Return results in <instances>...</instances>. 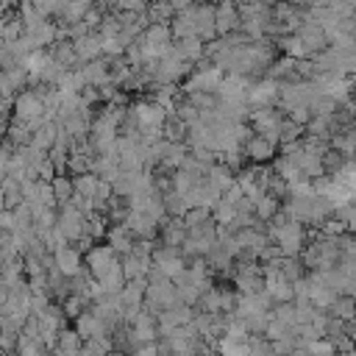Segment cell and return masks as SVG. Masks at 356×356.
I'll return each mask as SVG.
<instances>
[{
    "label": "cell",
    "mask_w": 356,
    "mask_h": 356,
    "mask_svg": "<svg viewBox=\"0 0 356 356\" xmlns=\"http://www.w3.org/2000/svg\"><path fill=\"white\" fill-rule=\"evenodd\" d=\"M292 356H317V353H312L309 348H295V350H292Z\"/></svg>",
    "instance_id": "cell-52"
},
{
    "label": "cell",
    "mask_w": 356,
    "mask_h": 356,
    "mask_svg": "<svg viewBox=\"0 0 356 356\" xmlns=\"http://www.w3.org/2000/svg\"><path fill=\"white\" fill-rule=\"evenodd\" d=\"M350 203H353V206H356V197H353V200H350Z\"/></svg>",
    "instance_id": "cell-57"
},
{
    "label": "cell",
    "mask_w": 356,
    "mask_h": 356,
    "mask_svg": "<svg viewBox=\"0 0 356 356\" xmlns=\"http://www.w3.org/2000/svg\"><path fill=\"white\" fill-rule=\"evenodd\" d=\"M122 222L136 234V239H156V234H161V225L156 220H150L145 211H139V209H128Z\"/></svg>",
    "instance_id": "cell-20"
},
{
    "label": "cell",
    "mask_w": 356,
    "mask_h": 356,
    "mask_svg": "<svg viewBox=\"0 0 356 356\" xmlns=\"http://www.w3.org/2000/svg\"><path fill=\"white\" fill-rule=\"evenodd\" d=\"M83 78H86V86H108L111 83V58H95V61H86L81 67Z\"/></svg>",
    "instance_id": "cell-23"
},
{
    "label": "cell",
    "mask_w": 356,
    "mask_h": 356,
    "mask_svg": "<svg viewBox=\"0 0 356 356\" xmlns=\"http://www.w3.org/2000/svg\"><path fill=\"white\" fill-rule=\"evenodd\" d=\"M206 181H209L214 189L225 192V189L236 181V170H234V167H228L225 161H214V164L206 170Z\"/></svg>",
    "instance_id": "cell-29"
},
{
    "label": "cell",
    "mask_w": 356,
    "mask_h": 356,
    "mask_svg": "<svg viewBox=\"0 0 356 356\" xmlns=\"http://www.w3.org/2000/svg\"><path fill=\"white\" fill-rule=\"evenodd\" d=\"M128 117L136 122V128H139V134H142L145 142H159V139H164V122H167L170 111H167L159 100H153V97H139V100H134V103L128 106Z\"/></svg>",
    "instance_id": "cell-1"
},
{
    "label": "cell",
    "mask_w": 356,
    "mask_h": 356,
    "mask_svg": "<svg viewBox=\"0 0 356 356\" xmlns=\"http://www.w3.org/2000/svg\"><path fill=\"white\" fill-rule=\"evenodd\" d=\"M186 222H184V217H170L164 225H161V234H159V239H161V245H172V248H181L184 245V239H186Z\"/></svg>",
    "instance_id": "cell-30"
},
{
    "label": "cell",
    "mask_w": 356,
    "mask_h": 356,
    "mask_svg": "<svg viewBox=\"0 0 356 356\" xmlns=\"http://www.w3.org/2000/svg\"><path fill=\"white\" fill-rule=\"evenodd\" d=\"M273 3L275 0H242V31L250 39H270V25H273Z\"/></svg>",
    "instance_id": "cell-4"
},
{
    "label": "cell",
    "mask_w": 356,
    "mask_h": 356,
    "mask_svg": "<svg viewBox=\"0 0 356 356\" xmlns=\"http://www.w3.org/2000/svg\"><path fill=\"white\" fill-rule=\"evenodd\" d=\"M108 356H131V353H125V350H120V348H117V350H111Z\"/></svg>",
    "instance_id": "cell-53"
},
{
    "label": "cell",
    "mask_w": 356,
    "mask_h": 356,
    "mask_svg": "<svg viewBox=\"0 0 356 356\" xmlns=\"http://www.w3.org/2000/svg\"><path fill=\"white\" fill-rule=\"evenodd\" d=\"M278 97H281V81L264 75V78H256L248 89V103L250 108H267V106H278Z\"/></svg>",
    "instance_id": "cell-13"
},
{
    "label": "cell",
    "mask_w": 356,
    "mask_h": 356,
    "mask_svg": "<svg viewBox=\"0 0 356 356\" xmlns=\"http://www.w3.org/2000/svg\"><path fill=\"white\" fill-rule=\"evenodd\" d=\"M253 78L248 75H239V72H225L222 83H220V97H248V89H250Z\"/></svg>",
    "instance_id": "cell-27"
},
{
    "label": "cell",
    "mask_w": 356,
    "mask_h": 356,
    "mask_svg": "<svg viewBox=\"0 0 356 356\" xmlns=\"http://www.w3.org/2000/svg\"><path fill=\"white\" fill-rule=\"evenodd\" d=\"M58 131H61V125H58L56 120H47L39 131H33L31 145H33V147H39V150H44V153H50V150H53V145L58 142Z\"/></svg>",
    "instance_id": "cell-32"
},
{
    "label": "cell",
    "mask_w": 356,
    "mask_h": 356,
    "mask_svg": "<svg viewBox=\"0 0 356 356\" xmlns=\"http://www.w3.org/2000/svg\"><path fill=\"white\" fill-rule=\"evenodd\" d=\"M234 286L239 295H259L264 292V267L261 261H236L234 264Z\"/></svg>",
    "instance_id": "cell-9"
},
{
    "label": "cell",
    "mask_w": 356,
    "mask_h": 356,
    "mask_svg": "<svg viewBox=\"0 0 356 356\" xmlns=\"http://www.w3.org/2000/svg\"><path fill=\"white\" fill-rule=\"evenodd\" d=\"M234 3H242V0H234Z\"/></svg>",
    "instance_id": "cell-59"
},
{
    "label": "cell",
    "mask_w": 356,
    "mask_h": 356,
    "mask_svg": "<svg viewBox=\"0 0 356 356\" xmlns=\"http://www.w3.org/2000/svg\"><path fill=\"white\" fill-rule=\"evenodd\" d=\"M19 36H25V22H22L19 11L11 8V11H6V17H3V42H17Z\"/></svg>",
    "instance_id": "cell-37"
},
{
    "label": "cell",
    "mask_w": 356,
    "mask_h": 356,
    "mask_svg": "<svg viewBox=\"0 0 356 356\" xmlns=\"http://www.w3.org/2000/svg\"><path fill=\"white\" fill-rule=\"evenodd\" d=\"M353 164H356V153H353Z\"/></svg>",
    "instance_id": "cell-58"
},
{
    "label": "cell",
    "mask_w": 356,
    "mask_h": 356,
    "mask_svg": "<svg viewBox=\"0 0 356 356\" xmlns=\"http://www.w3.org/2000/svg\"><path fill=\"white\" fill-rule=\"evenodd\" d=\"M214 348H217L220 356H250V342H236V339H231L225 334L214 342Z\"/></svg>",
    "instance_id": "cell-44"
},
{
    "label": "cell",
    "mask_w": 356,
    "mask_h": 356,
    "mask_svg": "<svg viewBox=\"0 0 356 356\" xmlns=\"http://www.w3.org/2000/svg\"><path fill=\"white\" fill-rule=\"evenodd\" d=\"M320 231H323V234H328V236H342V234H348L350 228H348V222H345L342 217H337V214H334V217H328V220L320 225Z\"/></svg>",
    "instance_id": "cell-49"
},
{
    "label": "cell",
    "mask_w": 356,
    "mask_h": 356,
    "mask_svg": "<svg viewBox=\"0 0 356 356\" xmlns=\"http://www.w3.org/2000/svg\"><path fill=\"white\" fill-rule=\"evenodd\" d=\"M281 209H284V200L275 197V195H270V192H264L261 197L253 200V211H256V217H259L261 222H270Z\"/></svg>",
    "instance_id": "cell-34"
},
{
    "label": "cell",
    "mask_w": 356,
    "mask_h": 356,
    "mask_svg": "<svg viewBox=\"0 0 356 356\" xmlns=\"http://www.w3.org/2000/svg\"><path fill=\"white\" fill-rule=\"evenodd\" d=\"M53 259H56L58 270H61L67 278L78 275V273L86 267V256H83V253H81V248H75V245H64L61 250H56V253H53Z\"/></svg>",
    "instance_id": "cell-22"
},
{
    "label": "cell",
    "mask_w": 356,
    "mask_h": 356,
    "mask_svg": "<svg viewBox=\"0 0 356 356\" xmlns=\"http://www.w3.org/2000/svg\"><path fill=\"white\" fill-rule=\"evenodd\" d=\"M186 128L189 125L175 111H170V117L164 122V139H170V142H186Z\"/></svg>",
    "instance_id": "cell-45"
},
{
    "label": "cell",
    "mask_w": 356,
    "mask_h": 356,
    "mask_svg": "<svg viewBox=\"0 0 356 356\" xmlns=\"http://www.w3.org/2000/svg\"><path fill=\"white\" fill-rule=\"evenodd\" d=\"M83 256H86V267H89V273H92L97 281H100L114 264H120V259H122L108 242H106V245H92Z\"/></svg>",
    "instance_id": "cell-14"
},
{
    "label": "cell",
    "mask_w": 356,
    "mask_h": 356,
    "mask_svg": "<svg viewBox=\"0 0 356 356\" xmlns=\"http://www.w3.org/2000/svg\"><path fill=\"white\" fill-rule=\"evenodd\" d=\"M175 14H178V11L172 8L170 0H153L150 8H147V19H150V22H161V25H172Z\"/></svg>",
    "instance_id": "cell-41"
},
{
    "label": "cell",
    "mask_w": 356,
    "mask_h": 356,
    "mask_svg": "<svg viewBox=\"0 0 356 356\" xmlns=\"http://www.w3.org/2000/svg\"><path fill=\"white\" fill-rule=\"evenodd\" d=\"M50 184H53V192H56L58 206H61V203H70V200L75 197V178H70L67 172H58Z\"/></svg>",
    "instance_id": "cell-42"
},
{
    "label": "cell",
    "mask_w": 356,
    "mask_h": 356,
    "mask_svg": "<svg viewBox=\"0 0 356 356\" xmlns=\"http://www.w3.org/2000/svg\"><path fill=\"white\" fill-rule=\"evenodd\" d=\"M142 175H145V172L120 170V172L114 175V181H111V189H114V195H117V197H131V195L136 192V186H139Z\"/></svg>",
    "instance_id": "cell-33"
},
{
    "label": "cell",
    "mask_w": 356,
    "mask_h": 356,
    "mask_svg": "<svg viewBox=\"0 0 356 356\" xmlns=\"http://www.w3.org/2000/svg\"><path fill=\"white\" fill-rule=\"evenodd\" d=\"M236 300H239L236 286H217V284H214V286H209V289L200 295V300H197L195 309H200V312H214V314H234Z\"/></svg>",
    "instance_id": "cell-7"
},
{
    "label": "cell",
    "mask_w": 356,
    "mask_h": 356,
    "mask_svg": "<svg viewBox=\"0 0 356 356\" xmlns=\"http://www.w3.org/2000/svg\"><path fill=\"white\" fill-rule=\"evenodd\" d=\"M267 234H270L273 245H278V250L284 256H300L303 248H306V225L300 220H292L286 214V209H281L267 222Z\"/></svg>",
    "instance_id": "cell-2"
},
{
    "label": "cell",
    "mask_w": 356,
    "mask_h": 356,
    "mask_svg": "<svg viewBox=\"0 0 356 356\" xmlns=\"http://www.w3.org/2000/svg\"><path fill=\"white\" fill-rule=\"evenodd\" d=\"M222 78H225V72L220 70V67H214L209 58H203V61H197L195 64V70L189 72V78L184 81V95L186 92H220V83H222Z\"/></svg>",
    "instance_id": "cell-6"
},
{
    "label": "cell",
    "mask_w": 356,
    "mask_h": 356,
    "mask_svg": "<svg viewBox=\"0 0 356 356\" xmlns=\"http://www.w3.org/2000/svg\"><path fill=\"white\" fill-rule=\"evenodd\" d=\"M136 44H139V50H142V56H145V64H147V61L161 58V56L175 44V36H172V28H170V25L150 22V25L142 31V36L136 39Z\"/></svg>",
    "instance_id": "cell-5"
},
{
    "label": "cell",
    "mask_w": 356,
    "mask_h": 356,
    "mask_svg": "<svg viewBox=\"0 0 356 356\" xmlns=\"http://www.w3.org/2000/svg\"><path fill=\"white\" fill-rule=\"evenodd\" d=\"M56 228L67 236V242L78 245L83 239V234H86V214L75 203H61L58 206V222H56Z\"/></svg>",
    "instance_id": "cell-10"
},
{
    "label": "cell",
    "mask_w": 356,
    "mask_h": 356,
    "mask_svg": "<svg viewBox=\"0 0 356 356\" xmlns=\"http://www.w3.org/2000/svg\"><path fill=\"white\" fill-rule=\"evenodd\" d=\"M267 75L270 78H275V81H295V78H300L298 75V58H292V56H281V58H275L273 61V67L267 70Z\"/></svg>",
    "instance_id": "cell-35"
},
{
    "label": "cell",
    "mask_w": 356,
    "mask_h": 356,
    "mask_svg": "<svg viewBox=\"0 0 356 356\" xmlns=\"http://www.w3.org/2000/svg\"><path fill=\"white\" fill-rule=\"evenodd\" d=\"M170 28H172V36H175V39H186V36H197V28H195V19H192V11H189V8H184V11H178Z\"/></svg>",
    "instance_id": "cell-38"
},
{
    "label": "cell",
    "mask_w": 356,
    "mask_h": 356,
    "mask_svg": "<svg viewBox=\"0 0 356 356\" xmlns=\"http://www.w3.org/2000/svg\"><path fill=\"white\" fill-rule=\"evenodd\" d=\"M175 50L181 53V58H186L189 64H197L206 58V42L200 36H186V39H175Z\"/></svg>",
    "instance_id": "cell-31"
},
{
    "label": "cell",
    "mask_w": 356,
    "mask_h": 356,
    "mask_svg": "<svg viewBox=\"0 0 356 356\" xmlns=\"http://www.w3.org/2000/svg\"><path fill=\"white\" fill-rule=\"evenodd\" d=\"M72 44H75V53H78V58H81L83 64L106 56V53H103V36H100L97 31H92V33H86V36L75 39Z\"/></svg>",
    "instance_id": "cell-26"
},
{
    "label": "cell",
    "mask_w": 356,
    "mask_h": 356,
    "mask_svg": "<svg viewBox=\"0 0 356 356\" xmlns=\"http://www.w3.org/2000/svg\"><path fill=\"white\" fill-rule=\"evenodd\" d=\"M128 328H131V334L136 337L139 345H142V342H156V339H159V314L142 309V312L128 323Z\"/></svg>",
    "instance_id": "cell-18"
},
{
    "label": "cell",
    "mask_w": 356,
    "mask_h": 356,
    "mask_svg": "<svg viewBox=\"0 0 356 356\" xmlns=\"http://www.w3.org/2000/svg\"><path fill=\"white\" fill-rule=\"evenodd\" d=\"M14 117L22 120V122L50 117V114H47V106H44L42 83H36V89H22V92L14 97Z\"/></svg>",
    "instance_id": "cell-8"
},
{
    "label": "cell",
    "mask_w": 356,
    "mask_h": 356,
    "mask_svg": "<svg viewBox=\"0 0 356 356\" xmlns=\"http://www.w3.org/2000/svg\"><path fill=\"white\" fill-rule=\"evenodd\" d=\"M331 147H334L337 153H342L345 159H353V153H356V122L348 125V128H342V131L331 139Z\"/></svg>",
    "instance_id": "cell-36"
},
{
    "label": "cell",
    "mask_w": 356,
    "mask_h": 356,
    "mask_svg": "<svg viewBox=\"0 0 356 356\" xmlns=\"http://www.w3.org/2000/svg\"><path fill=\"white\" fill-rule=\"evenodd\" d=\"M286 114L278 106H267V108H253L250 111V128L256 134H264L270 139H281V125H284Z\"/></svg>",
    "instance_id": "cell-12"
},
{
    "label": "cell",
    "mask_w": 356,
    "mask_h": 356,
    "mask_svg": "<svg viewBox=\"0 0 356 356\" xmlns=\"http://www.w3.org/2000/svg\"><path fill=\"white\" fill-rule=\"evenodd\" d=\"M164 356H186V353H164Z\"/></svg>",
    "instance_id": "cell-56"
},
{
    "label": "cell",
    "mask_w": 356,
    "mask_h": 356,
    "mask_svg": "<svg viewBox=\"0 0 356 356\" xmlns=\"http://www.w3.org/2000/svg\"><path fill=\"white\" fill-rule=\"evenodd\" d=\"M186 156H189V145L186 142H170V139H164V150H161V170L164 172H175L184 161H186Z\"/></svg>",
    "instance_id": "cell-25"
},
{
    "label": "cell",
    "mask_w": 356,
    "mask_h": 356,
    "mask_svg": "<svg viewBox=\"0 0 356 356\" xmlns=\"http://www.w3.org/2000/svg\"><path fill=\"white\" fill-rule=\"evenodd\" d=\"M25 36L31 39V44L36 50H50L56 42H58V25L50 22V19H42L36 25H28L25 28Z\"/></svg>",
    "instance_id": "cell-19"
},
{
    "label": "cell",
    "mask_w": 356,
    "mask_h": 356,
    "mask_svg": "<svg viewBox=\"0 0 356 356\" xmlns=\"http://www.w3.org/2000/svg\"><path fill=\"white\" fill-rule=\"evenodd\" d=\"M339 236H328V234H314V239L303 248L300 259L306 264V270H331L339 264Z\"/></svg>",
    "instance_id": "cell-3"
},
{
    "label": "cell",
    "mask_w": 356,
    "mask_h": 356,
    "mask_svg": "<svg viewBox=\"0 0 356 356\" xmlns=\"http://www.w3.org/2000/svg\"><path fill=\"white\" fill-rule=\"evenodd\" d=\"M236 211H239V206H236V203H231V200L220 197V200L214 203V209H211V217H214V222H217V225H231V222H234V217H236Z\"/></svg>",
    "instance_id": "cell-46"
},
{
    "label": "cell",
    "mask_w": 356,
    "mask_h": 356,
    "mask_svg": "<svg viewBox=\"0 0 356 356\" xmlns=\"http://www.w3.org/2000/svg\"><path fill=\"white\" fill-rule=\"evenodd\" d=\"M328 312H331V317L350 323V320H356V298L353 295H339Z\"/></svg>",
    "instance_id": "cell-43"
},
{
    "label": "cell",
    "mask_w": 356,
    "mask_h": 356,
    "mask_svg": "<svg viewBox=\"0 0 356 356\" xmlns=\"http://www.w3.org/2000/svg\"><path fill=\"white\" fill-rule=\"evenodd\" d=\"M214 8H217V33H220V36L242 31V11H239V3H234V0H220V3H214Z\"/></svg>",
    "instance_id": "cell-17"
},
{
    "label": "cell",
    "mask_w": 356,
    "mask_h": 356,
    "mask_svg": "<svg viewBox=\"0 0 356 356\" xmlns=\"http://www.w3.org/2000/svg\"><path fill=\"white\" fill-rule=\"evenodd\" d=\"M295 33H298V36H300V42L306 44V50H309V58H314L317 53H323V50H328V47H331L328 31H325L320 22L303 19V25H300Z\"/></svg>",
    "instance_id": "cell-15"
},
{
    "label": "cell",
    "mask_w": 356,
    "mask_h": 356,
    "mask_svg": "<svg viewBox=\"0 0 356 356\" xmlns=\"http://www.w3.org/2000/svg\"><path fill=\"white\" fill-rule=\"evenodd\" d=\"M278 147H281L278 139H270L264 134H253L248 139V145H245V153H248V159L253 164H267V161H273L278 156Z\"/></svg>",
    "instance_id": "cell-16"
},
{
    "label": "cell",
    "mask_w": 356,
    "mask_h": 356,
    "mask_svg": "<svg viewBox=\"0 0 356 356\" xmlns=\"http://www.w3.org/2000/svg\"><path fill=\"white\" fill-rule=\"evenodd\" d=\"M6 356H19V350H8V353H6Z\"/></svg>",
    "instance_id": "cell-55"
},
{
    "label": "cell",
    "mask_w": 356,
    "mask_h": 356,
    "mask_svg": "<svg viewBox=\"0 0 356 356\" xmlns=\"http://www.w3.org/2000/svg\"><path fill=\"white\" fill-rule=\"evenodd\" d=\"M97 284H100L106 292H122L125 284H128V275H125V270H122V259H120V264H114Z\"/></svg>",
    "instance_id": "cell-40"
},
{
    "label": "cell",
    "mask_w": 356,
    "mask_h": 356,
    "mask_svg": "<svg viewBox=\"0 0 356 356\" xmlns=\"http://www.w3.org/2000/svg\"><path fill=\"white\" fill-rule=\"evenodd\" d=\"M206 220H211V209H209V206H192V209L184 214V222H186V228H192V225H200V222H206Z\"/></svg>",
    "instance_id": "cell-48"
},
{
    "label": "cell",
    "mask_w": 356,
    "mask_h": 356,
    "mask_svg": "<svg viewBox=\"0 0 356 356\" xmlns=\"http://www.w3.org/2000/svg\"><path fill=\"white\" fill-rule=\"evenodd\" d=\"M106 242H108L120 256H125V253L134 250V245H136V234H134L125 222H111L108 231H106Z\"/></svg>",
    "instance_id": "cell-24"
},
{
    "label": "cell",
    "mask_w": 356,
    "mask_h": 356,
    "mask_svg": "<svg viewBox=\"0 0 356 356\" xmlns=\"http://www.w3.org/2000/svg\"><path fill=\"white\" fill-rule=\"evenodd\" d=\"M337 356H356V350H339Z\"/></svg>",
    "instance_id": "cell-54"
},
{
    "label": "cell",
    "mask_w": 356,
    "mask_h": 356,
    "mask_svg": "<svg viewBox=\"0 0 356 356\" xmlns=\"http://www.w3.org/2000/svg\"><path fill=\"white\" fill-rule=\"evenodd\" d=\"M75 178V195H83L89 200L97 197V189H100V175L97 172H83V175H72Z\"/></svg>",
    "instance_id": "cell-39"
},
{
    "label": "cell",
    "mask_w": 356,
    "mask_h": 356,
    "mask_svg": "<svg viewBox=\"0 0 356 356\" xmlns=\"http://www.w3.org/2000/svg\"><path fill=\"white\" fill-rule=\"evenodd\" d=\"M153 267L156 270H161L167 278H178L186 267H189V259H186V253L181 250V248H172V245H156V250H153Z\"/></svg>",
    "instance_id": "cell-11"
},
{
    "label": "cell",
    "mask_w": 356,
    "mask_h": 356,
    "mask_svg": "<svg viewBox=\"0 0 356 356\" xmlns=\"http://www.w3.org/2000/svg\"><path fill=\"white\" fill-rule=\"evenodd\" d=\"M153 0H114V6L120 11H134V14H147Z\"/></svg>",
    "instance_id": "cell-50"
},
{
    "label": "cell",
    "mask_w": 356,
    "mask_h": 356,
    "mask_svg": "<svg viewBox=\"0 0 356 356\" xmlns=\"http://www.w3.org/2000/svg\"><path fill=\"white\" fill-rule=\"evenodd\" d=\"M75 331L83 337V339H95V337H108L111 334V328H108V323L89 306L78 320H75Z\"/></svg>",
    "instance_id": "cell-21"
},
{
    "label": "cell",
    "mask_w": 356,
    "mask_h": 356,
    "mask_svg": "<svg viewBox=\"0 0 356 356\" xmlns=\"http://www.w3.org/2000/svg\"><path fill=\"white\" fill-rule=\"evenodd\" d=\"M306 136V125H300V122H295L289 114H286V120H284V125H281V147L284 145H292V142H298V139H303Z\"/></svg>",
    "instance_id": "cell-47"
},
{
    "label": "cell",
    "mask_w": 356,
    "mask_h": 356,
    "mask_svg": "<svg viewBox=\"0 0 356 356\" xmlns=\"http://www.w3.org/2000/svg\"><path fill=\"white\" fill-rule=\"evenodd\" d=\"M83 342H86V339H83L75 328H64V331L58 334V345L53 348V356H81Z\"/></svg>",
    "instance_id": "cell-28"
},
{
    "label": "cell",
    "mask_w": 356,
    "mask_h": 356,
    "mask_svg": "<svg viewBox=\"0 0 356 356\" xmlns=\"http://www.w3.org/2000/svg\"><path fill=\"white\" fill-rule=\"evenodd\" d=\"M0 225H3V231H14V211H11V209H3Z\"/></svg>",
    "instance_id": "cell-51"
}]
</instances>
